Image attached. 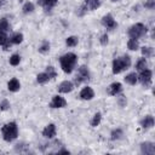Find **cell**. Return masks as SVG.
Listing matches in <instances>:
<instances>
[{"label": "cell", "instance_id": "30bf717a", "mask_svg": "<svg viewBox=\"0 0 155 155\" xmlns=\"http://www.w3.org/2000/svg\"><path fill=\"white\" fill-rule=\"evenodd\" d=\"M73 88H74V84H73L71 81H68V80L61 82L59 86H58V91H59L61 93H68V92H71Z\"/></svg>", "mask_w": 155, "mask_h": 155}, {"label": "cell", "instance_id": "d6a6232c", "mask_svg": "<svg viewBox=\"0 0 155 155\" xmlns=\"http://www.w3.org/2000/svg\"><path fill=\"white\" fill-rule=\"evenodd\" d=\"M8 40V38H7V35H6V33H4V31H0V45L2 46L6 41Z\"/></svg>", "mask_w": 155, "mask_h": 155}, {"label": "cell", "instance_id": "83f0119b", "mask_svg": "<svg viewBox=\"0 0 155 155\" xmlns=\"http://www.w3.org/2000/svg\"><path fill=\"white\" fill-rule=\"evenodd\" d=\"M22 10H23L24 13H31V12L34 11V5L28 1V2H25V4L23 5V8H22Z\"/></svg>", "mask_w": 155, "mask_h": 155}, {"label": "cell", "instance_id": "e0dca14e", "mask_svg": "<svg viewBox=\"0 0 155 155\" xmlns=\"http://www.w3.org/2000/svg\"><path fill=\"white\" fill-rule=\"evenodd\" d=\"M10 41H11L12 44H21V42L23 41V34H21V33H15V34L11 36Z\"/></svg>", "mask_w": 155, "mask_h": 155}, {"label": "cell", "instance_id": "836d02e7", "mask_svg": "<svg viewBox=\"0 0 155 155\" xmlns=\"http://www.w3.org/2000/svg\"><path fill=\"white\" fill-rule=\"evenodd\" d=\"M117 103H119L120 107H125V105H126V97L122 96V94L119 96V97H117Z\"/></svg>", "mask_w": 155, "mask_h": 155}, {"label": "cell", "instance_id": "f1b7e54d", "mask_svg": "<svg viewBox=\"0 0 155 155\" xmlns=\"http://www.w3.org/2000/svg\"><path fill=\"white\" fill-rule=\"evenodd\" d=\"M111 139L113 140H116V139H120L121 138V136H122V130H120V128H117V130H114L113 132H111Z\"/></svg>", "mask_w": 155, "mask_h": 155}, {"label": "cell", "instance_id": "603a6c76", "mask_svg": "<svg viewBox=\"0 0 155 155\" xmlns=\"http://www.w3.org/2000/svg\"><path fill=\"white\" fill-rule=\"evenodd\" d=\"M78 38L76 36H69V38H67V40H65V44H67V46H69V47H74V46H76L78 45Z\"/></svg>", "mask_w": 155, "mask_h": 155}, {"label": "cell", "instance_id": "7c38bea8", "mask_svg": "<svg viewBox=\"0 0 155 155\" xmlns=\"http://www.w3.org/2000/svg\"><path fill=\"white\" fill-rule=\"evenodd\" d=\"M42 136L45 138H53L56 136V126L53 124L47 125L42 131Z\"/></svg>", "mask_w": 155, "mask_h": 155}, {"label": "cell", "instance_id": "d6986e66", "mask_svg": "<svg viewBox=\"0 0 155 155\" xmlns=\"http://www.w3.org/2000/svg\"><path fill=\"white\" fill-rule=\"evenodd\" d=\"M57 2H58V0H44L42 7H44L46 11H48V10H51L53 6H56Z\"/></svg>", "mask_w": 155, "mask_h": 155}, {"label": "cell", "instance_id": "6da1fadb", "mask_svg": "<svg viewBox=\"0 0 155 155\" xmlns=\"http://www.w3.org/2000/svg\"><path fill=\"white\" fill-rule=\"evenodd\" d=\"M76 62H78V57H76V54L73 53V52L65 53L64 56H62V57L59 58L61 68H62V70H63L64 73H67V74H70V73L73 71V69H74Z\"/></svg>", "mask_w": 155, "mask_h": 155}, {"label": "cell", "instance_id": "d590c367", "mask_svg": "<svg viewBox=\"0 0 155 155\" xmlns=\"http://www.w3.org/2000/svg\"><path fill=\"white\" fill-rule=\"evenodd\" d=\"M79 10H80V11L78 12V15H79V16H82V15L86 12V10H87V6H86V5H82V6H81Z\"/></svg>", "mask_w": 155, "mask_h": 155}, {"label": "cell", "instance_id": "1f68e13d", "mask_svg": "<svg viewBox=\"0 0 155 155\" xmlns=\"http://www.w3.org/2000/svg\"><path fill=\"white\" fill-rule=\"evenodd\" d=\"M10 108V102L7 99H4L1 103H0V109L1 110H7Z\"/></svg>", "mask_w": 155, "mask_h": 155}, {"label": "cell", "instance_id": "4316f807", "mask_svg": "<svg viewBox=\"0 0 155 155\" xmlns=\"http://www.w3.org/2000/svg\"><path fill=\"white\" fill-rule=\"evenodd\" d=\"M153 53H154V50H153V47H142V54L145 57V58H148V57H151L153 56Z\"/></svg>", "mask_w": 155, "mask_h": 155}, {"label": "cell", "instance_id": "cb8c5ba5", "mask_svg": "<svg viewBox=\"0 0 155 155\" xmlns=\"http://www.w3.org/2000/svg\"><path fill=\"white\" fill-rule=\"evenodd\" d=\"M147 65H148V63H147L145 58H140V59L137 62V64H136V69L140 71V70H143V69H147Z\"/></svg>", "mask_w": 155, "mask_h": 155}, {"label": "cell", "instance_id": "5b68a950", "mask_svg": "<svg viewBox=\"0 0 155 155\" xmlns=\"http://www.w3.org/2000/svg\"><path fill=\"white\" fill-rule=\"evenodd\" d=\"M88 79H90V73H88V69H87L85 65H82V67H80V68H79L78 74H76V76H75L74 82H75V85H80L81 82L87 81Z\"/></svg>", "mask_w": 155, "mask_h": 155}, {"label": "cell", "instance_id": "4fadbf2b", "mask_svg": "<svg viewBox=\"0 0 155 155\" xmlns=\"http://www.w3.org/2000/svg\"><path fill=\"white\" fill-rule=\"evenodd\" d=\"M121 90H122V85L120 82H113L108 87V93L110 96H116V94H119L121 92Z\"/></svg>", "mask_w": 155, "mask_h": 155}, {"label": "cell", "instance_id": "ac0fdd59", "mask_svg": "<svg viewBox=\"0 0 155 155\" xmlns=\"http://www.w3.org/2000/svg\"><path fill=\"white\" fill-rule=\"evenodd\" d=\"M127 47H128L131 51H136V50H138V47H139L138 40H137V39H130L128 42H127Z\"/></svg>", "mask_w": 155, "mask_h": 155}, {"label": "cell", "instance_id": "ab89813d", "mask_svg": "<svg viewBox=\"0 0 155 155\" xmlns=\"http://www.w3.org/2000/svg\"><path fill=\"white\" fill-rule=\"evenodd\" d=\"M113 2H116V1H120V0H111Z\"/></svg>", "mask_w": 155, "mask_h": 155}, {"label": "cell", "instance_id": "7a4b0ae2", "mask_svg": "<svg viewBox=\"0 0 155 155\" xmlns=\"http://www.w3.org/2000/svg\"><path fill=\"white\" fill-rule=\"evenodd\" d=\"M2 132V138L6 142H12L17 138L18 136V127L16 122H8L6 125H4V127L1 128Z\"/></svg>", "mask_w": 155, "mask_h": 155}, {"label": "cell", "instance_id": "7402d4cb", "mask_svg": "<svg viewBox=\"0 0 155 155\" xmlns=\"http://www.w3.org/2000/svg\"><path fill=\"white\" fill-rule=\"evenodd\" d=\"M8 30H10V24H8L7 19L1 18V19H0V31L6 33V31H8Z\"/></svg>", "mask_w": 155, "mask_h": 155}, {"label": "cell", "instance_id": "9c48e42d", "mask_svg": "<svg viewBox=\"0 0 155 155\" xmlns=\"http://www.w3.org/2000/svg\"><path fill=\"white\" fill-rule=\"evenodd\" d=\"M67 105V101L63 98V97H61V96H53V98H52V102L50 103V107L51 108H64Z\"/></svg>", "mask_w": 155, "mask_h": 155}, {"label": "cell", "instance_id": "60d3db41", "mask_svg": "<svg viewBox=\"0 0 155 155\" xmlns=\"http://www.w3.org/2000/svg\"><path fill=\"white\" fill-rule=\"evenodd\" d=\"M87 1H88V0H85V2H87Z\"/></svg>", "mask_w": 155, "mask_h": 155}, {"label": "cell", "instance_id": "52a82bcc", "mask_svg": "<svg viewBox=\"0 0 155 155\" xmlns=\"http://www.w3.org/2000/svg\"><path fill=\"white\" fill-rule=\"evenodd\" d=\"M102 24H103L107 29H115L116 25H117L116 22H115V19L113 18V16L109 15V13L102 17Z\"/></svg>", "mask_w": 155, "mask_h": 155}, {"label": "cell", "instance_id": "e575fe53", "mask_svg": "<svg viewBox=\"0 0 155 155\" xmlns=\"http://www.w3.org/2000/svg\"><path fill=\"white\" fill-rule=\"evenodd\" d=\"M99 42H101L102 45H107V44H108V35H107V34H103V35L101 36V39H99Z\"/></svg>", "mask_w": 155, "mask_h": 155}, {"label": "cell", "instance_id": "2e32d148", "mask_svg": "<svg viewBox=\"0 0 155 155\" xmlns=\"http://www.w3.org/2000/svg\"><path fill=\"white\" fill-rule=\"evenodd\" d=\"M137 74L136 73H130L128 75L125 76V82H127L128 85H136L137 82Z\"/></svg>", "mask_w": 155, "mask_h": 155}, {"label": "cell", "instance_id": "d4e9b609", "mask_svg": "<svg viewBox=\"0 0 155 155\" xmlns=\"http://www.w3.org/2000/svg\"><path fill=\"white\" fill-rule=\"evenodd\" d=\"M48 75L46 74V73H40V74H38V76H36V81L39 82V84H45V82H47L48 81Z\"/></svg>", "mask_w": 155, "mask_h": 155}, {"label": "cell", "instance_id": "ffe728a7", "mask_svg": "<svg viewBox=\"0 0 155 155\" xmlns=\"http://www.w3.org/2000/svg\"><path fill=\"white\" fill-rule=\"evenodd\" d=\"M48 51H50V42L46 41V40H44L41 42V45L39 46V52L40 53H47Z\"/></svg>", "mask_w": 155, "mask_h": 155}, {"label": "cell", "instance_id": "5bb4252c", "mask_svg": "<svg viewBox=\"0 0 155 155\" xmlns=\"http://www.w3.org/2000/svg\"><path fill=\"white\" fill-rule=\"evenodd\" d=\"M19 87H21V84H19V81H18L16 78L11 79V80L8 81V84H7V88H8L11 92H16V91H18Z\"/></svg>", "mask_w": 155, "mask_h": 155}, {"label": "cell", "instance_id": "8fae6325", "mask_svg": "<svg viewBox=\"0 0 155 155\" xmlns=\"http://www.w3.org/2000/svg\"><path fill=\"white\" fill-rule=\"evenodd\" d=\"M94 97V92H93V90L91 88V87H84L82 90H81V92H80V98L81 99H84V101H90V99H92Z\"/></svg>", "mask_w": 155, "mask_h": 155}, {"label": "cell", "instance_id": "4dcf8cb0", "mask_svg": "<svg viewBox=\"0 0 155 155\" xmlns=\"http://www.w3.org/2000/svg\"><path fill=\"white\" fill-rule=\"evenodd\" d=\"M46 74L48 75V78H50V79H54V78L57 76V73H56L54 68H53V67H51V65L46 68Z\"/></svg>", "mask_w": 155, "mask_h": 155}, {"label": "cell", "instance_id": "484cf974", "mask_svg": "<svg viewBox=\"0 0 155 155\" xmlns=\"http://www.w3.org/2000/svg\"><path fill=\"white\" fill-rule=\"evenodd\" d=\"M101 120H102V114H101V113H96V114L93 115L92 121H91V126H93V127L98 126L99 122H101Z\"/></svg>", "mask_w": 155, "mask_h": 155}, {"label": "cell", "instance_id": "44dd1931", "mask_svg": "<svg viewBox=\"0 0 155 155\" xmlns=\"http://www.w3.org/2000/svg\"><path fill=\"white\" fill-rule=\"evenodd\" d=\"M99 5H101V0H88L86 2L87 8L90 10H96L97 7H99Z\"/></svg>", "mask_w": 155, "mask_h": 155}, {"label": "cell", "instance_id": "277c9868", "mask_svg": "<svg viewBox=\"0 0 155 155\" xmlns=\"http://www.w3.org/2000/svg\"><path fill=\"white\" fill-rule=\"evenodd\" d=\"M147 27L143 24V23H136V24H133L131 28H130V30H128V35H130V38L131 39H138V38H140V36H143L145 33H147Z\"/></svg>", "mask_w": 155, "mask_h": 155}, {"label": "cell", "instance_id": "74e56055", "mask_svg": "<svg viewBox=\"0 0 155 155\" xmlns=\"http://www.w3.org/2000/svg\"><path fill=\"white\" fill-rule=\"evenodd\" d=\"M58 154H69V150H67V149H61V150H58Z\"/></svg>", "mask_w": 155, "mask_h": 155}, {"label": "cell", "instance_id": "ba28073f", "mask_svg": "<svg viewBox=\"0 0 155 155\" xmlns=\"http://www.w3.org/2000/svg\"><path fill=\"white\" fill-rule=\"evenodd\" d=\"M140 150L145 155H154L155 154V145L151 142H144L140 144Z\"/></svg>", "mask_w": 155, "mask_h": 155}, {"label": "cell", "instance_id": "8992f818", "mask_svg": "<svg viewBox=\"0 0 155 155\" xmlns=\"http://www.w3.org/2000/svg\"><path fill=\"white\" fill-rule=\"evenodd\" d=\"M151 76H153V73L151 70L149 69H143L140 70L139 75H137V80H139V82L144 86H149L151 84Z\"/></svg>", "mask_w": 155, "mask_h": 155}, {"label": "cell", "instance_id": "9a60e30c", "mask_svg": "<svg viewBox=\"0 0 155 155\" xmlns=\"http://www.w3.org/2000/svg\"><path fill=\"white\" fill-rule=\"evenodd\" d=\"M140 125H142L143 128H150V127H153V126H154V117H153L151 115L145 116V117L140 121Z\"/></svg>", "mask_w": 155, "mask_h": 155}, {"label": "cell", "instance_id": "3957f363", "mask_svg": "<svg viewBox=\"0 0 155 155\" xmlns=\"http://www.w3.org/2000/svg\"><path fill=\"white\" fill-rule=\"evenodd\" d=\"M130 67H131V58L127 54L113 61V73L114 74H119L122 70L128 69Z\"/></svg>", "mask_w": 155, "mask_h": 155}, {"label": "cell", "instance_id": "f546056e", "mask_svg": "<svg viewBox=\"0 0 155 155\" xmlns=\"http://www.w3.org/2000/svg\"><path fill=\"white\" fill-rule=\"evenodd\" d=\"M19 61H21L19 54H12L10 57V64L11 65H18L19 64Z\"/></svg>", "mask_w": 155, "mask_h": 155}, {"label": "cell", "instance_id": "8d00e7d4", "mask_svg": "<svg viewBox=\"0 0 155 155\" xmlns=\"http://www.w3.org/2000/svg\"><path fill=\"white\" fill-rule=\"evenodd\" d=\"M145 7L153 8L154 7V0H148V2H145Z\"/></svg>", "mask_w": 155, "mask_h": 155}, {"label": "cell", "instance_id": "f35d334b", "mask_svg": "<svg viewBox=\"0 0 155 155\" xmlns=\"http://www.w3.org/2000/svg\"><path fill=\"white\" fill-rule=\"evenodd\" d=\"M4 2H5V0H0V7L4 5Z\"/></svg>", "mask_w": 155, "mask_h": 155}]
</instances>
